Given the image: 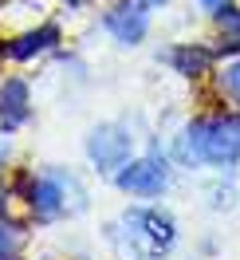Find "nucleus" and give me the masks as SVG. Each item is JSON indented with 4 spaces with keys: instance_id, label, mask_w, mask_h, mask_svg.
I'll return each mask as SVG.
<instances>
[{
    "instance_id": "13",
    "label": "nucleus",
    "mask_w": 240,
    "mask_h": 260,
    "mask_svg": "<svg viewBox=\"0 0 240 260\" xmlns=\"http://www.w3.org/2000/svg\"><path fill=\"white\" fill-rule=\"evenodd\" d=\"M98 237H102V244L111 248V256L114 260H146V252L138 248V241L130 237V229L118 221V217H111L107 225L98 229Z\"/></svg>"
},
{
    "instance_id": "6",
    "label": "nucleus",
    "mask_w": 240,
    "mask_h": 260,
    "mask_svg": "<svg viewBox=\"0 0 240 260\" xmlns=\"http://www.w3.org/2000/svg\"><path fill=\"white\" fill-rule=\"evenodd\" d=\"M67 44V32L59 20H32L16 32H4L0 36V63L8 67H28V63H40L48 55H59V48Z\"/></svg>"
},
{
    "instance_id": "11",
    "label": "nucleus",
    "mask_w": 240,
    "mask_h": 260,
    "mask_svg": "<svg viewBox=\"0 0 240 260\" xmlns=\"http://www.w3.org/2000/svg\"><path fill=\"white\" fill-rule=\"evenodd\" d=\"M209 87H213V95L221 99V107L240 111V55L221 59V63H217V71L209 75Z\"/></svg>"
},
{
    "instance_id": "14",
    "label": "nucleus",
    "mask_w": 240,
    "mask_h": 260,
    "mask_svg": "<svg viewBox=\"0 0 240 260\" xmlns=\"http://www.w3.org/2000/svg\"><path fill=\"white\" fill-rule=\"evenodd\" d=\"M201 193H205V205L213 213H228V209H236V205H240V185H236V178H232V170L213 174V181H209Z\"/></svg>"
},
{
    "instance_id": "12",
    "label": "nucleus",
    "mask_w": 240,
    "mask_h": 260,
    "mask_svg": "<svg viewBox=\"0 0 240 260\" xmlns=\"http://www.w3.org/2000/svg\"><path fill=\"white\" fill-rule=\"evenodd\" d=\"M28 244H32V221L24 213H4L0 217V256L28 252Z\"/></svg>"
},
{
    "instance_id": "5",
    "label": "nucleus",
    "mask_w": 240,
    "mask_h": 260,
    "mask_svg": "<svg viewBox=\"0 0 240 260\" xmlns=\"http://www.w3.org/2000/svg\"><path fill=\"white\" fill-rule=\"evenodd\" d=\"M134 154H138V134L122 118H102L83 134V158L91 166V174L102 181H111Z\"/></svg>"
},
{
    "instance_id": "18",
    "label": "nucleus",
    "mask_w": 240,
    "mask_h": 260,
    "mask_svg": "<svg viewBox=\"0 0 240 260\" xmlns=\"http://www.w3.org/2000/svg\"><path fill=\"white\" fill-rule=\"evenodd\" d=\"M197 252H201V256H217V252H221V244H217V237H205V241L197 244Z\"/></svg>"
},
{
    "instance_id": "7",
    "label": "nucleus",
    "mask_w": 240,
    "mask_h": 260,
    "mask_svg": "<svg viewBox=\"0 0 240 260\" xmlns=\"http://www.w3.org/2000/svg\"><path fill=\"white\" fill-rule=\"evenodd\" d=\"M98 28L114 48H142L154 32V12L142 8L138 0H107L98 12Z\"/></svg>"
},
{
    "instance_id": "2",
    "label": "nucleus",
    "mask_w": 240,
    "mask_h": 260,
    "mask_svg": "<svg viewBox=\"0 0 240 260\" xmlns=\"http://www.w3.org/2000/svg\"><path fill=\"white\" fill-rule=\"evenodd\" d=\"M169 158L177 170H240V111L232 107H217V111H201L185 118L181 126L169 134Z\"/></svg>"
},
{
    "instance_id": "4",
    "label": "nucleus",
    "mask_w": 240,
    "mask_h": 260,
    "mask_svg": "<svg viewBox=\"0 0 240 260\" xmlns=\"http://www.w3.org/2000/svg\"><path fill=\"white\" fill-rule=\"evenodd\" d=\"M118 221L130 229V237L138 241L146 260H165L181 241V225L161 201H130L126 209L118 213Z\"/></svg>"
},
{
    "instance_id": "3",
    "label": "nucleus",
    "mask_w": 240,
    "mask_h": 260,
    "mask_svg": "<svg viewBox=\"0 0 240 260\" xmlns=\"http://www.w3.org/2000/svg\"><path fill=\"white\" fill-rule=\"evenodd\" d=\"M174 178H177V166L169 158V150L146 146L114 174L111 185L122 197H130V201H161V197L174 189Z\"/></svg>"
},
{
    "instance_id": "9",
    "label": "nucleus",
    "mask_w": 240,
    "mask_h": 260,
    "mask_svg": "<svg viewBox=\"0 0 240 260\" xmlns=\"http://www.w3.org/2000/svg\"><path fill=\"white\" fill-rule=\"evenodd\" d=\"M158 63H165L177 79L205 83L209 75L217 71L221 55H217V48H213L209 40H174V44H165V48L158 51Z\"/></svg>"
},
{
    "instance_id": "8",
    "label": "nucleus",
    "mask_w": 240,
    "mask_h": 260,
    "mask_svg": "<svg viewBox=\"0 0 240 260\" xmlns=\"http://www.w3.org/2000/svg\"><path fill=\"white\" fill-rule=\"evenodd\" d=\"M32 118H36V91L28 75H20V71L0 75V134L16 138L32 126Z\"/></svg>"
},
{
    "instance_id": "17",
    "label": "nucleus",
    "mask_w": 240,
    "mask_h": 260,
    "mask_svg": "<svg viewBox=\"0 0 240 260\" xmlns=\"http://www.w3.org/2000/svg\"><path fill=\"white\" fill-rule=\"evenodd\" d=\"M193 8H201V12H209V16H213V12H217V8H224V4H228V0H189Z\"/></svg>"
},
{
    "instance_id": "10",
    "label": "nucleus",
    "mask_w": 240,
    "mask_h": 260,
    "mask_svg": "<svg viewBox=\"0 0 240 260\" xmlns=\"http://www.w3.org/2000/svg\"><path fill=\"white\" fill-rule=\"evenodd\" d=\"M213 48L221 59L240 55V0H228L213 12Z\"/></svg>"
},
{
    "instance_id": "20",
    "label": "nucleus",
    "mask_w": 240,
    "mask_h": 260,
    "mask_svg": "<svg viewBox=\"0 0 240 260\" xmlns=\"http://www.w3.org/2000/svg\"><path fill=\"white\" fill-rule=\"evenodd\" d=\"M138 4H142V8H150V12H158V8H169L174 0H138Z\"/></svg>"
},
{
    "instance_id": "16",
    "label": "nucleus",
    "mask_w": 240,
    "mask_h": 260,
    "mask_svg": "<svg viewBox=\"0 0 240 260\" xmlns=\"http://www.w3.org/2000/svg\"><path fill=\"white\" fill-rule=\"evenodd\" d=\"M44 260H91V248H79V252H59V256H55V252H48Z\"/></svg>"
},
{
    "instance_id": "21",
    "label": "nucleus",
    "mask_w": 240,
    "mask_h": 260,
    "mask_svg": "<svg viewBox=\"0 0 240 260\" xmlns=\"http://www.w3.org/2000/svg\"><path fill=\"white\" fill-rule=\"evenodd\" d=\"M0 260H32L28 252H12V256H0Z\"/></svg>"
},
{
    "instance_id": "15",
    "label": "nucleus",
    "mask_w": 240,
    "mask_h": 260,
    "mask_svg": "<svg viewBox=\"0 0 240 260\" xmlns=\"http://www.w3.org/2000/svg\"><path fill=\"white\" fill-rule=\"evenodd\" d=\"M8 170H12V158H8V138L0 134V178H8Z\"/></svg>"
},
{
    "instance_id": "1",
    "label": "nucleus",
    "mask_w": 240,
    "mask_h": 260,
    "mask_svg": "<svg viewBox=\"0 0 240 260\" xmlns=\"http://www.w3.org/2000/svg\"><path fill=\"white\" fill-rule=\"evenodd\" d=\"M8 189L20 213L32 221V229H59L67 221H79L91 209V185L83 181L75 166L48 162V166H12Z\"/></svg>"
},
{
    "instance_id": "19",
    "label": "nucleus",
    "mask_w": 240,
    "mask_h": 260,
    "mask_svg": "<svg viewBox=\"0 0 240 260\" xmlns=\"http://www.w3.org/2000/svg\"><path fill=\"white\" fill-rule=\"evenodd\" d=\"M59 4H63L67 12H83V8H91L95 0H59Z\"/></svg>"
}]
</instances>
